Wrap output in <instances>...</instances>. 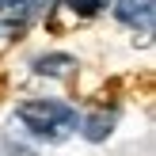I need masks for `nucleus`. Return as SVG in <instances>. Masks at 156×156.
Returning a JSON list of instances; mask_svg holds the SVG:
<instances>
[{
    "label": "nucleus",
    "instance_id": "nucleus-1",
    "mask_svg": "<svg viewBox=\"0 0 156 156\" xmlns=\"http://www.w3.org/2000/svg\"><path fill=\"white\" fill-rule=\"evenodd\" d=\"M15 122L27 129L34 141H46V145H61L76 133L80 118L69 103H57V99H23L15 107Z\"/></svg>",
    "mask_w": 156,
    "mask_h": 156
},
{
    "label": "nucleus",
    "instance_id": "nucleus-2",
    "mask_svg": "<svg viewBox=\"0 0 156 156\" xmlns=\"http://www.w3.org/2000/svg\"><path fill=\"white\" fill-rule=\"evenodd\" d=\"M57 0H0V30H23L42 19Z\"/></svg>",
    "mask_w": 156,
    "mask_h": 156
},
{
    "label": "nucleus",
    "instance_id": "nucleus-3",
    "mask_svg": "<svg viewBox=\"0 0 156 156\" xmlns=\"http://www.w3.org/2000/svg\"><path fill=\"white\" fill-rule=\"evenodd\" d=\"M114 15H118V23H126V27L141 30V34H152L156 4L152 0H118V4H114Z\"/></svg>",
    "mask_w": 156,
    "mask_h": 156
},
{
    "label": "nucleus",
    "instance_id": "nucleus-4",
    "mask_svg": "<svg viewBox=\"0 0 156 156\" xmlns=\"http://www.w3.org/2000/svg\"><path fill=\"white\" fill-rule=\"evenodd\" d=\"M76 129H80L88 141H103V137L114 129V111H107V114H103V111H99V114H88V118H84Z\"/></svg>",
    "mask_w": 156,
    "mask_h": 156
},
{
    "label": "nucleus",
    "instance_id": "nucleus-5",
    "mask_svg": "<svg viewBox=\"0 0 156 156\" xmlns=\"http://www.w3.org/2000/svg\"><path fill=\"white\" fill-rule=\"evenodd\" d=\"M76 69L73 57H65V53H50V57H38L34 61V73L38 76H69Z\"/></svg>",
    "mask_w": 156,
    "mask_h": 156
},
{
    "label": "nucleus",
    "instance_id": "nucleus-6",
    "mask_svg": "<svg viewBox=\"0 0 156 156\" xmlns=\"http://www.w3.org/2000/svg\"><path fill=\"white\" fill-rule=\"evenodd\" d=\"M103 4H107V0H69V8H73L76 15H95Z\"/></svg>",
    "mask_w": 156,
    "mask_h": 156
}]
</instances>
